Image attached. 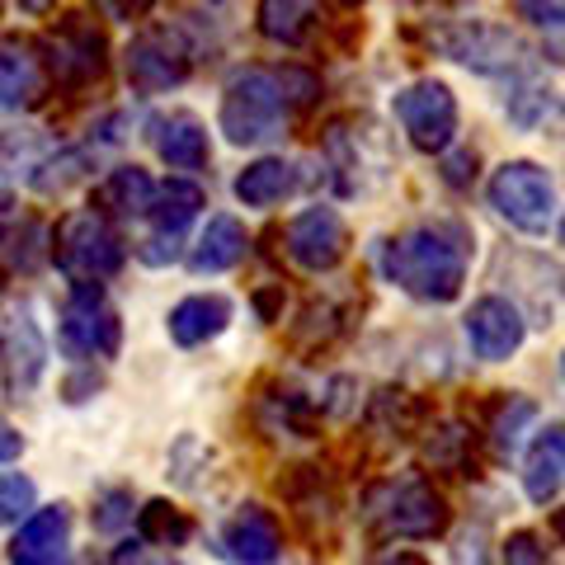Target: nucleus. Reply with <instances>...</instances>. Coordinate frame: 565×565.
I'll return each instance as SVG.
<instances>
[{
  "instance_id": "1",
  "label": "nucleus",
  "mask_w": 565,
  "mask_h": 565,
  "mask_svg": "<svg viewBox=\"0 0 565 565\" xmlns=\"http://www.w3.org/2000/svg\"><path fill=\"white\" fill-rule=\"evenodd\" d=\"M321 99V76L302 62L241 66L222 90L217 128L232 147H269Z\"/></svg>"
},
{
  "instance_id": "2",
  "label": "nucleus",
  "mask_w": 565,
  "mask_h": 565,
  "mask_svg": "<svg viewBox=\"0 0 565 565\" xmlns=\"http://www.w3.org/2000/svg\"><path fill=\"white\" fill-rule=\"evenodd\" d=\"M377 269L386 282H396L405 297H415L424 307H448L467 288L471 269V226L457 217H434L415 222L382 241Z\"/></svg>"
},
{
  "instance_id": "3",
  "label": "nucleus",
  "mask_w": 565,
  "mask_h": 565,
  "mask_svg": "<svg viewBox=\"0 0 565 565\" xmlns=\"http://www.w3.org/2000/svg\"><path fill=\"white\" fill-rule=\"evenodd\" d=\"M363 523L386 542H434L448 533L452 509L448 494L429 476L405 471V476H386V481H377L363 494Z\"/></svg>"
},
{
  "instance_id": "4",
  "label": "nucleus",
  "mask_w": 565,
  "mask_h": 565,
  "mask_svg": "<svg viewBox=\"0 0 565 565\" xmlns=\"http://www.w3.org/2000/svg\"><path fill=\"white\" fill-rule=\"evenodd\" d=\"M47 255L71 282H104L128 264V241H122L118 222H109L104 212L76 207L52 226Z\"/></svg>"
},
{
  "instance_id": "5",
  "label": "nucleus",
  "mask_w": 565,
  "mask_h": 565,
  "mask_svg": "<svg viewBox=\"0 0 565 565\" xmlns=\"http://www.w3.org/2000/svg\"><path fill=\"white\" fill-rule=\"evenodd\" d=\"M39 47H43L52 90L85 95L109 76V39H104V29L81 10L62 14V20L39 39Z\"/></svg>"
},
{
  "instance_id": "6",
  "label": "nucleus",
  "mask_w": 565,
  "mask_h": 565,
  "mask_svg": "<svg viewBox=\"0 0 565 565\" xmlns=\"http://www.w3.org/2000/svg\"><path fill=\"white\" fill-rule=\"evenodd\" d=\"M193 62H199V47L184 24H147L122 52V76L137 95H170L193 76Z\"/></svg>"
},
{
  "instance_id": "7",
  "label": "nucleus",
  "mask_w": 565,
  "mask_h": 565,
  "mask_svg": "<svg viewBox=\"0 0 565 565\" xmlns=\"http://www.w3.org/2000/svg\"><path fill=\"white\" fill-rule=\"evenodd\" d=\"M486 199L523 236H546L556 226V180L537 161H504L490 174Z\"/></svg>"
},
{
  "instance_id": "8",
  "label": "nucleus",
  "mask_w": 565,
  "mask_h": 565,
  "mask_svg": "<svg viewBox=\"0 0 565 565\" xmlns=\"http://www.w3.org/2000/svg\"><path fill=\"white\" fill-rule=\"evenodd\" d=\"M392 118L401 122L405 141L419 156H444L457 147V122H462V109H457V95L448 90V81L438 76H419L411 85H401L392 95Z\"/></svg>"
},
{
  "instance_id": "9",
  "label": "nucleus",
  "mask_w": 565,
  "mask_h": 565,
  "mask_svg": "<svg viewBox=\"0 0 565 565\" xmlns=\"http://www.w3.org/2000/svg\"><path fill=\"white\" fill-rule=\"evenodd\" d=\"M434 47L457 66L476 71V76H523L533 62L519 33L494 20H452L448 29L434 33Z\"/></svg>"
},
{
  "instance_id": "10",
  "label": "nucleus",
  "mask_w": 565,
  "mask_h": 565,
  "mask_svg": "<svg viewBox=\"0 0 565 565\" xmlns=\"http://www.w3.org/2000/svg\"><path fill=\"white\" fill-rule=\"evenodd\" d=\"M207 207V193L203 184L184 180V174H174V180L156 184V199L147 207V236L137 241V259L147 264V269H166L184 255V241H189V226L199 222V212Z\"/></svg>"
},
{
  "instance_id": "11",
  "label": "nucleus",
  "mask_w": 565,
  "mask_h": 565,
  "mask_svg": "<svg viewBox=\"0 0 565 565\" xmlns=\"http://www.w3.org/2000/svg\"><path fill=\"white\" fill-rule=\"evenodd\" d=\"M57 344L66 359L76 363H95V359H114L122 344V321L104 292V282H71L66 302H62V326H57Z\"/></svg>"
},
{
  "instance_id": "12",
  "label": "nucleus",
  "mask_w": 565,
  "mask_h": 565,
  "mask_svg": "<svg viewBox=\"0 0 565 565\" xmlns=\"http://www.w3.org/2000/svg\"><path fill=\"white\" fill-rule=\"evenodd\" d=\"M282 250L302 274H334L349 255V222L340 217V207L330 203H311L288 222L282 232Z\"/></svg>"
},
{
  "instance_id": "13",
  "label": "nucleus",
  "mask_w": 565,
  "mask_h": 565,
  "mask_svg": "<svg viewBox=\"0 0 565 565\" xmlns=\"http://www.w3.org/2000/svg\"><path fill=\"white\" fill-rule=\"evenodd\" d=\"M467 344L476 359H486V363H504V359H514V353L523 349L527 340V316L509 302V297L500 292H486V297H476V302L467 307Z\"/></svg>"
},
{
  "instance_id": "14",
  "label": "nucleus",
  "mask_w": 565,
  "mask_h": 565,
  "mask_svg": "<svg viewBox=\"0 0 565 565\" xmlns=\"http://www.w3.org/2000/svg\"><path fill=\"white\" fill-rule=\"evenodd\" d=\"M52 95L43 47L33 39H0V114H29Z\"/></svg>"
},
{
  "instance_id": "15",
  "label": "nucleus",
  "mask_w": 565,
  "mask_h": 565,
  "mask_svg": "<svg viewBox=\"0 0 565 565\" xmlns=\"http://www.w3.org/2000/svg\"><path fill=\"white\" fill-rule=\"evenodd\" d=\"M217 556L232 565H274L282 556V527L274 509L241 504L217 533Z\"/></svg>"
},
{
  "instance_id": "16",
  "label": "nucleus",
  "mask_w": 565,
  "mask_h": 565,
  "mask_svg": "<svg viewBox=\"0 0 565 565\" xmlns=\"http://www.w3.org/2000/svg\"><path fill=\"white\" fill-rule=\"evenodd\" d=\"M147 137H151V151L161 156L170 170L180 174H199L212 161V141H207V122L189 109H170V114H156L147 122Z\"/></svg>"
},
{
  "instance_id": "17",
  "label": "nucleus",
  "mask_w": 565,
  "mask_h": 565,
  "mask_svg": "<svg viewBox=\"0 0 565 565\" xmlns=\"http://www.w3.org/2000/svg\"><path fill=\"white\" fill-rule=\"evenodd\" d=\"M10 565H71V509L47 504L33 509L10 537Z\"/></svg>"
},
{
  "instance_id": "18",
  "label": "nucleus",
  "mask_w": 565,
  "mask_h": 565,
  "mask_svg": "<svg viewBox=\"0 0 565 565\" xmlns=\"http://www.w3.org/2000/svg\"><path fill=\"white\" fill-rule=\"evenodd\" d=\"M377 141L373 122H359V118H334L326 128V161H330V174L340 193H367V184L377 180L373 170H367V147Z\"/></svg>"
},
{
  "instance_id": "19",
  "label": "nucleus",
  "mask_w": 565,
  "mask_h": 565,
  "mask_svg": "<svg viewBox=\"0 0 565 565\" xmlns=\"http://www.w3.org/2000/svg\"><path fill=\"white\" fill-rule=\"evenodd\" d=\"M255 29L264 43L274 47H311L316 33L326 29V6L321 0H259L255 6Z\"/></svg>"
},
{
  "instance_id": "20",
  "label": "nucleus",
  "mask_w": 565,
  "mask_h": 565,
  "mask_svg": "<svg viewBox=\"0 0 565 565\" xmlns=\"http://www.w3.org/2000/svg\"><path fill=\"white\" fill-rule=\"evenodd\" d=\"M250 255V232L241 226V217L232 212H217L207 217V226L189 245V269L199 278H212V274H232L236 264Z\"/></svg>"
},
{
  "instance_id": "21",
  "label": "nucleus",
  "mask_w": 565,
  "mask_h": 565,
  "mask_svg": "<svg viewBox=\"0 0 565 565\" xmlns=\"http://www.w3.org/2000/svg\"><path fill=\"white\" fill-rule=\"evenodd\" d=\"M0 363H6V377L14 392H33V386H39L43 367H47V340L29 311L10 316L6 330H0Z\"/></svg>"
},
{
  "instance_id": "22",
  "label": "nucleus",
  "mask_w": 565,
  "mask_h": 565,
  "mask_svg": "<svg viewBox=\"0 0 565 565\" xmlns=\"http://www.w3.org/2000/svg\"><path fill=\"white\" fill-rule=\"evenodd\" d=\"M232 297H222V292H193L184 297V302H174L170 316H166V330H170V340L180 344V349H199V344H212L217 334L232 326Z\"/></svg>"
},
{
  "instance_id": "23",
  "label": "nucleus",
  "mask_w": 565,
  "mask_h": 565,
  "mask_svg": "<svg viewBox=\"0 0 565 565\" xmlns=\"http://www.w3.org/2000/svg\"><path fill=\"white\" fill-rule=\"evenodd\" d=\"M504 114L519 132H552V137L565 132V99L546 81H537L533 71L514 76V90H509V99H504Z\"/></svg>"
},
{
  "instance_id": "24",
  "label": "nucleus",
  "mask_w": 565,
  "mask_h": 565,
  "mask_svg": "<svg viewBox=\"0 0 565 565\" xmlns=\"http://www.w3.org/2000/svg\"><path fill=\"white\" fill-rule=\"evenodd\" d=\"M151 199H156V180L147 170H141V166H114L95 184L90 207L104 212L109 222H132V217H147Z\"/></svg>"
},
{
  "instance_id": "25",
  "label": "nucleus",
  "mask_w": 565,
  "mask_h": 565,
  "mask_svg": "<svg viewBox=\"0 0 565 565\" xmlns=\"http://www.w3.org/2000/svg\"><path fill=\"white\" fill-rule=\"evenodd\" d=\"M307 184L302 166L282 161V156H259V161H250L241 174H236V199L245 207H278L282 199H292L297 189Z\"/></svg>"
},
{
  "instance_id": "26",
  "label": "nucleus",
  "mask_w": 565,
  "mask_h": 565,
  "mask_svg": "<svg viewBox=\"0 0 565 565\" xmlns=\"http://www.w3.org/2000/svg\"><path fill=\"white\" fill-rule=\"evenodd\" d=\"M561 486H565V429L546 424L523 452V490L533 504H546L561 494Z\"/></svg>"
},
{
  "instance_id": "27",
  "label": "nucleus",
  "mask_w": 565,
  "mask_h": 565,
  "mask_svg": "<svg viewBox=\"0 0 565 565\" xmlns=\"http://www.w3.org/2000/svg\"><path fill=\"white\" fill-rule=\"evenodd\" d=\"M316 405L307 392H297V386L288 382H278L269 396L259 401V419H264V429L269 434H288V438H311L316 434Z\"/></svg>"
},
{
  "instance_id": "28",
  "label": "nucleus",
  "mask_w": 565,
  "mask_h": 565,
  "mask_svg": "<svg viewBox=\"0 0 565 565\" xmlns=\"http://www.w3.org/2000/svg\"><path fill=\"white\" fill-rule=\"evenodd\" d=\"M537 424V405L519 396V392H500V401L490 405V424H486V438L494 457H514L523 448V434Z\"/></svg>"
},
{
  "instance_id": "29",
  "label": "nucleus",
  "mask_w": 565,
  "mask_h": 565,
  "mask_svg": "<svg viewBox=\"0 0 565 565\" xmlns=\"http://www.w3.org/2000/svg\"><path fill=\"white\" fill-rule=\"evenodd\" d=\"M137 537L156 546V552H174V546H184L193 537V519H189V509L170 500H147L137 509Z\"/></svg>"
},
{
  "instance_id": "30",
  "label": "nucleus",
  "mask_w": 565,
  "mask_h": 565,
  "mask_svg": "<svg viewBox=\"0 0 565 565\" xmlns=\"http://www.w3.org/2000/svg\"><path fill=\"white\" fill-rule=\"evenodd\" d=\"M344 330H349V307H340V302H311L302 316H297L292 344L316 353V349H330Z\"/></svg>"
},
{
  "instance_id": "31",
  "label": "nucleus",
  "mask_w": 565,
  "mask_h": 565,
  "mask_svg": "<svg viewBox=\"0 0 565 565\" xmlns=\"http://www.w3.org/2000/svg\"><path fill=\"white\" fill-rule=\"evenodd\" d=\"M424 462L438 471H467L471 467V429L457 419L429 429V438H424Z\"/></svg>"
},
{
  "instance_id": "32",
  "label": "nucleus",
  "mask_w": 565,
  "mask_h": 565,
  "mask_svg": "<svg viewBox=\"0 0 565 565\" xmlns=\"http://www.w3.org/2000/svg\"><path fill=\"white\" fill-rule=\"evenodd\" d=\"M519 20L542 29L556 62H565V0H519Z\"/></svg>"
},
{
  "instance_id": "33",
  "label": "nucleus",
  "mask_w": 565,
  "mask_h": 565,
  "mask_svg": "<svg viewBox=\"0 0 565 565\" xmlns=\"http://www.w3.org/2000/svg\"><path fill=\"white\" fill-rule=\"evenodd\" d=\"M39 509V486L20 471H0V523H24Z\"/></svg>"
},
{
  "instance_id": "34",
  "label": "nucleus",
  "mask_w": 565,
  "mask_h": 565,
  "mask_svg": "<svg viewBox=\"0 0 565 565\" xmlns=\"http://www.w3.org/2000/svg\"><path fill=\"white\" fill-rule=\"evenodd\" d=\"M476 174H481V151L476 147H452L438 156V180H444L452 193H467L476 184Z\"/></svg>"
},
{
  "instance_id": "35",
  "label": "nucleus",
  "mask_w": 565,
  "mask_h": 565,
  "mask_svg": "<svg viewBox=\"0 0 565 565\" xmlns=\"http://www.w3.org/2000/svg\"><path fill=\"white\" fill-rule=\"evenodd\" d=\"M95 527L99 533H118V527H128L132 519H137V509H132V490H122V486H114V490H104L99 500H95Z\"/></svg>"
},
{
  "instance_id": "36",
  "label": "nucleus",
  "mask_w": 565,
  "mask_h": 565,
  "mask_svg": "<svg viewBox=\"0 0 565 565\" xmlns=\"http://www.w3.org/2000/svg\"><path fill=\"white\" fill-rule=\"evenodd\" d=\"M500 556H504V565H552V552L542 546V537L533 533V527H519V533H509Z\"/></svg>"
},
{
  "instance_id": "37",
  "label": "nucleus",
  "mask_w": 565,
  "mask_h": 565,
  "mask_svg": "<svg viewBox=\"0 0 565 565\" xmlns=\"http://www.w3.org/2000/svg\"><path fill=\"white\" fill-rule=\"evenodd\" d=\"M109 565H180L170 552H156V546H147V542H122V546H114L109 552Z\"/></svg>"
},
{
  "instance_id": "38",
  "label": "nucleus",
  "mask_w": 565,
  "mask_h": 565,
  "mask_svg": "<svg viewBox=\"0 0 565 565\" xmlns=\"http://www.w3.org/2000/svg\"><path fill=\"white\" fill-rule=\"evenodd\" d=\"M95 6L109 14V20H122V24H141L147 14L161 6V0H95Z\"/></svg>"
},
{
  "instance_id": "39",
  "label": "nucleus",
  "mask_w": 565,
  "mask_h": 565,
  "mask_svg": "<svg viewBox=\"0 0 565 565\" xmlns=\"http://www.w3.org/2000/svg\"><path fill=\"white\" fill-rule=\"evenodd\" d=\"M66 401H85V396H95L99 392V373H95V363H85V373L81 377H66Z\"/></svg>"
},
{
  "instance_id": "40",
  "label": "nucleus",
  "mask_w": 565,
  "mask_h": 565,
  "mask_svg": "<svg viewBox=\"0 0 565 565\" xmlns=\"http://www.w3.org/2000/svg\"><path fill=\"white\" fill-rule=\"evenodd\" d=\"M373 565H429L419 552H411V546H386V552L373 556Z\"/></svg>"
},
{
  "instance_id": "41",
  "label": "nucleus",
  "mask_w": 565,
  "mask_h": 565,
  "mask_svg": "<svg viewBox=\"0 0 565 565\" xmlns=\"http://www.w3.org/2000/svg\"><path fill=\"white\" fill-rule=\"evenodd\" d=\"M20 452H24V438L14 434L6 419H0V462H14V457H20Z\"/></svg>"
},
{
  "instance_id": "42",
  "label": "nucleus",
  "mask_w": 565,
  "mask_h": 565,
  "mask_svg": "<svg viewBox=\"0 0 565 565\" xmlns=\"http://www.w3.org/2000/svg\"><path fill=\"white\" fill-rule=\"evenodd\" d=\"M14 232V199H10V189L0 184V241H6Z\"/></svg>"
},
{
  "instance_id": "43",
  "label": "nucleus",
  "mask_w": 565,
  "mask_h": 565,
  "mask_svg": "<svg viewBox=\"0 0 565 565\" xmlns=\"http://www.w3.org/2000/svg\"><path fill=\"white\" fill-rule=\"evenodd\" d=\"M52 6H57V0H20V10H24V14H47Z\"/></svg>"
},
{
  "instance_id": "44",
  "label": "nucleus",
  "mask_w": 565,
  "mask_h": 565,
  "mask_svg": "<svg viewBox=\"0 0 565 565\" xmlns=\"http://www.w3.org/2000/svg\"><path fill=\"white\" fill-rule=\"evenodd\" d=\"M552 527H556V537H561V542H565V504H561V509H556V519H552Z\"/></svg>"
},
{
  "instance_id": "45",
  "label": "nucleus",
  "mask_w": 565,
  "mask_h": 565,
  "mask_svg": "<svg viewBox=\"0 0 565 565\" xmlns=\"http://www.w3.org/2000/svg\"><path fill=\"white\" fill-rule=\"evenodd\" d=\"M334 6H349V10H359V6H367V0H334Z\"/></svg>"
},
{
  "instance_id": "46",
  "label": "nucleus",
  "mask_w": 565,
  "mask_h": 565,
  "mask_svg": "<svg viewBox=\"0 0 565 565\" xmlns=\"http://www.w3.org/2000/svg\"><path fill=\"white\" fill-rule=\"evenodd\" d=\"M561 377H565V353H561Z\"/></svg>"
},
{
  "instance_id": "47",
  "label": "nucleus",
  "mask_w": 565,
  "mask_h": 565,
  "mask_svg": "<svg viewBox=\"0 0 565 565\" xmlns=\"http://www.w3.org/2000/svg\"><path fill=\"white\" fill-rule=\"evenodd\" d=\"M561 241H565V217H561Z\"/></svg>"
},
{
  "instance_id": "48",
  "label": "nucleus",
  "mask_w": 565,
  "mask_h": 565,
  "mask_svg": "<svg viewBox=\"0 0 565 565\" xmlns=\"http://www.w3.org/2000/svg\"><path fill=\"white\" fill-rule=\"evenodd\" d=\"M0 10H6V0H0Z\"/></svg>"
}]
</instances>
